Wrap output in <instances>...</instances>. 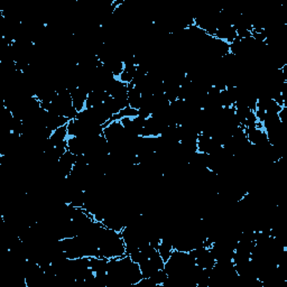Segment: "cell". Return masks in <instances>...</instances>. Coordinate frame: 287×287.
<instances>
[{
  "mask_svg": "<svg viewBox=\"0 0 287 287\" xmlns=\"http://www.w3.org/2000/svg\"><path fill=\"white\" fill-rule=\"evenodd\" d=\"M190 254L193 257L196 265L204 270H211L216 262L210 248L206 246L194 248L193 250L190 252Z\"/></svg>",
  "mask_w": 287,
  "mask_h": 287,
  "instance_id": "1",
  "label": "cell"
},
{
  "mask_svg": "<svg viewBox=\"0 0 287 287\" xmlns=\"http://www.w3.org/2000/svg\"><path fill=\"white\" fill-rule=\"evenodd\" d=\"M157 252H160V257L163 258L164 262H168L174 252V246L173 242H170V239L168 237H162V242L158 248H157Z\"/></svg>",
  "mask_w": 287,
  "mask_h": 287,
  "instance_id": "4",
  "label": "cell"
},
{
  "mask_svg": "<svg viewBox=\"0 0 287 287\" xmlns=\"http://www.w3.org/2000/svg\"><path fill=\"white\" fill-rule=\"evenodd\" d=\"M68 137V128L66 126H63V127L55 129V130L52 132V135H50V137L48 138V142L52 144L54 147H56V146L66 144Z\"/></svg>",
  "mask_w": 287,
  "mask_h": 287,
  "instance_id": "3",
  "label": "cell"
},
{
  "mask_svg": "<svg viewBox=\"0 0 287 287\" xmlns=\"http://www.w3.org/2000/svg\"><path fill=\"white\" fill-rule=\"evenodd\" d=\"M70 94L73 101V106L78 111V114L84 110L86 108V99L88 96H89V92L81 86H76L70 90Z\"/></svg>",
  "mask_w": 287,
  "mask_h": 287,
  "instance_id": "2",
  "label": "cell"
}]
</instances>
